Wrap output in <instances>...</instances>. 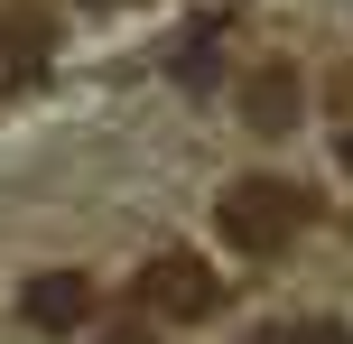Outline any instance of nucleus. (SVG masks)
<instances>
[{
  "instance_id": "1",
  "label": "nucleus",
  "mask_w": 353,
  "mask_h": 344,
  "mask_svg": "<svg viewBox=\"0 0 353 344\" xmlns=\"http://www.w3.org/2000/svg\"><path fill=\"white\" fill-rule=\"evenodd\" d=\"M214 214H223V242H232V252L270 261V252H288V242H298V223H307V196H298L288 177H232Z\"/></svg>"
},
{
  "instance_id": "2",
  "label": "nucleus",
  "mask_w": 353,
  "mask_h": 344,
  "mask_svg": "<svg viewBox=\"0 0 353 344\" xmlns=\"http://www.w3.org/2000/svg\"><path fill=\"white\" fill-rule=\"evenodd\" d=\"M140 307L186 316V326H195V316H214V307H223V279H214L195 252H159V261L140 270Z\"/></svg>"
},
{
  "instance_id": "3",
  "label": "nucleus",
  "mask_w": 353,
  "mask_h": 344,
  "mask_svg": "<svg viewBox=\"0 0 353 344\" xmlns=\"http://www.w3.org/2000/svg\"><path fill=\"white\" fill-rule=\"evenodd\" d=\"M19 307H28V326H47V335H74V326L93 316V279H84V270H37Z\"/></svg>"
},
{
  "instance_id": "4",
  "label": "nucleus",
  "mask_w": 353,
  "mask_h": 344,
  "mask_svg": "<svg viewBox=\"0 0 353 344\" xmlns=\"http://www.w3.org/2000/svg\"><path fill=\"white\" fill-rule=\"evenodd\" d=\"M0 56H10L19 74L47 65V56H56V19L37 10V0H10V10H0Z\"/></svg>"
},
{
  "instance_id": "5",
  "label": "nucleus",
  "mask_w": 353,
  "mask_h": 344,
  "mask_svg": "<svg viewBox=\"0 0 353 344\" xmlns=\"http://www.w3.org/2000/svg\"><path fill=\"white\" fill-rule=\"evenodd\" d=\"M242 112H251V130H270V140L298 130V74H288V65H261L242 84Z\"/></svg>"
},
{
  "instance_id": "6",
  "label": "nucleus",
  "mask_w": 353,
  "mask_h": 344,
  "mask_svg": "<svg viewBox=\"0 0 353 344\" xmlns=\"http://www.w3.org/2000/svg\"><path fill=\"white\" fill-rule=\"evenodd\" d=\"M168 74H176V84H195V93H205L214 74H223V19H195V28L176 37V56H168Z\"/></svg>"
},
{
  "instance_id": "7",
  "label": "nucleus",
  "mask_w": 353,
  "mask_h": 344,
  "mask_svg": "<svg viewBox=\"0 0 353 344\" xmlns=\"http://www.w3.org/2000/svg\"><path fill=\"white\" fill-rule=\"evenodd\" d=\"M251 344H353V335L335 326V316H288V326H261Z\"/></svg>"
},
{
  "instance_id": "8",
  "label": "nucleus",
  "mask_w": 353,
  "mask_h": 344,
  "mask_svg": "<svg viewBox=\"0 0 353 344\" xmlns=\"http://www.w3.org/2000/svg\"><path fill=\"white\" fill-rule=\"evenodd\" d=\"M103 344H159V335H149V326H112Z\"/></svg>"
},
{
  "instance_id": "9",
  "label": "nucleus",
  "mask_w": 353,
  "mask_h": 344,
  "mask_svg": "<svg viewBox=\"0 0 353 344\" xmlns=\"http://www.w3.org/2000/svg\"><path fill=\"white\" fill-rule=\"evenodd\" d=\"M344 168H353V130H344Z\"/></svg>"
},
{
  "instance_id": "10",
  "label": "nucleus",
  "mask_w": 353,
  "mask_h": 344,
  "mask_svg": "<svg viewBox=\"0 0 353 344\" xmlns=\"http://www.w3.org/2000/svg\"><path fill=\"white\" fill-rule=\"evenodd\" d=\"M93 10H112V0H93Z\"/></svg>"
}]
</instances>
